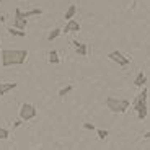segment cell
Listing matches in <instances>:
<instances>
[{
	"mask_svg": "<svg viewBox=\"0 0 150 150\" xmlns=\"http://www.w3.org/2000/svg\"><path fill=\"white\" fill-rule=\"evenodd\" d=\"M16 83L15 82H7V83H0V96H4V95H7L10 90H15L16 88Z\"/></svg>",
	"mask_w": 150,
	"mask_h": 150,
	"instance_id": "obj_8",
	"label": "cell"
},
{
	"mask_svg": "<svg viewBox=\"0 0 150 150\" xmlns=\"http://www.w3.org/2000/svg\"><path fill=\"white\" fill-rule=\"evenodd\" d=\"M49 62H51V64H59L60 62L57 51H51V52H49Z\"/></svg>",
	"mask_w": 150,
	"mask_h": 150,
	"instance_id": "obj_13",
	"label": "cell"
},
{
	"mask_svg": "<svg viewBox=\"0 0 150 150\" xmlns=\"http://www.w3.org/2000/svg\"><path fill=\"white\" fill-rule=\"evenodd\" d=\"M60 34H62V30H59V28H56V30H52L51 33H49L47 39H49V41H54V39H56V38H59Z\"/></svg>",
	"mask_w": 150,
	"mask_h": 150,
	"instance_id": "obj_16",
	"label": "cell"
},
{
	"mask_svg": "<svg viewBox=\"0 0 150 150\" xmlns=\"http://www.w3.org/2000/svg\"><path fill=\"white\" fill-rule=\"evenodd\" d=\"M98 137H100V139L101 140H105L106 137H108V131H105V129H98Z\"/></svg>",
	"mask_w": 150,
	"mask_h": 150,
	"instance_id": "obj_17",
	"label": "cell"
},
{
	"mask_svg": "<svg viewBox=\"0 0 150 150\" xmlns=\"http://www.w3.org/2000/svg\"><path fill=\"white\" fill-rule=\"evenodd\" d=\"M145 82H147V75L144 74V72H139V75H137L135 80H134V85L135 86H142V85H145Z\"/></svg>",
	"mask_w": 150,
	"mask_h": 150,
	"instance_id": "obj_10",
	"label": "cell"
},
{
	"mask_svg": "<svg viewBox=\"0 0 150 150\" xmlns=\"http://www.w3.org/2000/svg\"><path fill=\"white\" fill-rule=\"evenodd\" d=\"M132 106H134V109L137 111V117H139L140 121L145 119L147 114H149V105H147V103H140V101H137V100H135Z\"/></svg>",
	"mask_w": 150,
	"mask_h": 150,
	"instance_id": "obj_5",
	"label": "cell"
},
{
	"mask_svg": "<svg viewBox=\"0 0 150 150\" xmlns=\"http://www.w3.org/2000/svg\"><path fill=\"white\" fill-rule=\"evenodd\" d=\"M4 139H8V131L4 127H0V140H4Z\"/></svg>",
	"mask_w": 150,
	"mask_h": 150,
	"instance_id": "obj_18",
	"label": "cell"
},
{
	"mask_svg": "<svg viewBox=\"0 0 150 150\" xmlns=\"http://www.w3.org/2000/svg\"><path fill=\"white\" fill-rule=\"evenodd\" d=\"M21 124H23V121H21V119H20V121H15V127H20Z\"/></svg>",
	"mask_w": 150,
	"mask_h": 150,
	"instance_id": "obj_20",
	"label": "cell"
},
{
	"mask_svg": "<svg viewBox=\"0 0 150 150\" xmlns=\"http://www.w3.org/2000/svg\"><path fill=\"white\" fill-rule=\"evenodd\" d=\"M75 13H77V5H70V7L67 8V11H65L64 18L67 20V21H69V20H74Z\"/></svg>",
	"mask_w": 150,
	"mask_h": 150,
	"instance_id": "obj_11",
	"label": "cell"
},
{
	"mask_svg": "<svg viewBox=\"0 0 150 150\" xmlns=\"http://www.w3.org/2000/svg\"><path fill=\"white\" fill-rule=\"evenodd\" d=\"M106 108L109 109V111L112 112H126V109L131 106V103H129V100H126V98H106L105 101Z\"/></svg>",
	"mask_w": 150,
	"mask_h": 150,
	"instance_id": "obj_2",
	"label": "cell"
},
{
	"mask_svg": "<svg viewBox=\"0 0 150 150\" xmlns=\"http://www.w3.org/2000/svg\"><path fill=\"white\" fill-rule=\"evenodd\" d=\"M72 90H74V85H65L64 88H60V90H59V96H60V98L67 96V95L70 93Z\"/></svg>",
	"mask_w": 150,
	"mask_h": 150,
	"instance_id": "obj_12",
	"label": "cell"
},
{
	"mask_svg": "<svg viewBox=\"0 0 150 150\" xmlns=\"http://www.w3.org/2000/svg\"><path fill=\"white\" fill-rule=\"evenodd\" d=\"M38 114V109L34 105H31V103H25V105H21V108H20V119L21 121H31L34 119Z\"/></svg>",
	"mask_w": 150,
	"mask_h": 150,
	"instance_id": "obj_3",
	"label": "cell"
},
{
	"mask_svg": "<svg viewBox=\"0 0 150 150\" xmlns=\"http://www.w3.org/2000/svg\"><path fill=\"white\" fill-rule=\"evenodd\" d=\"M79 31H80V25H79V21H75V20H69L62 33L67 34V33H79Z\"/></svg>",
	"mask_w": 150,
	"mask_h": 150,
	"instance_id": "obj_7",
	"label": "cell"
},
{
	"mask_svg": "<svg viewBox=\"0 0 150 150\" xmlns=\"http://www.w3.org/2000/svg\"><path fill=\"white\" fill-rule=\"evenodd\" d=\"M21 15H23V18L26 20V18H30V16H34V15H41V10H39V8H36V10H28V11H25V13L21 11Z\"/></svg>",
	"mask_w": 150,
	"mask_h": 150,
	"instance_id": "obj_14",
	"label": "cell"
},
{
	"mask_svg": "<svg viewBox=\"0 0 150 150\" xmlns=\"http://www.w3.org/2000/svg\"><path fill=\"white\" fill-rule=\"evenodd\" d=\"M72 44L75 46V52L79 54V56H86V52H88L86 44H83V42H80V41H72Z\"/></svg>",
	"mask_w": 150,
	"mask_h": 150,
	"instance_id": "obj_9",
	"label": "cell"
},
{
	"mask_svg": "<svg viewBox=\"0 0 150 150\" xmlns=\"http://www.w3.org/2000/svg\"><path fill=\"white\" fill-rule=\"evenodd\" d=\"M83 129H86V131H95V124H91V122H83Z\"/></svg>",
	"mask_w": 150,
	"mask_h": 150,
	"instance_id": "obj_19",
	"label": "cell"
},
{
	"mask_svg": "<svg viewBox=\"0 0 150 150\" xmlns=\"http://www.w3.org/2000/svg\"><path fill=\"white\" fill-rule=\"evenodd\" d=\"M108 57L112 62H116L117 65H121V67H126V65H129V62H131V59H127L121 51H112V52L108 54Z\"/></svg>",
	"mask_w": 150,
	"mask_h": 150,
	"instance_id": "obj_4",
	"label": "cell"
},
{
	"mask_svg": "<svg viewBox=\"0 0 150 150\" xmlns=\"http://www.w3.org/2000/svg\"><path fill=\"white\" fill-rule=\"evenodd\" d=\"M8 33L11 34V36H21V38H25L26 36V33H25V31L23 30H16V28H8Z\"/></svg>",
	"mask_w": 150,
	"mask_h": 150,
	"instance_id": "obj_15",
	"label": "cell"
},
{
	"mask_svg": "<svg viewBox=\"0 0 150 150\" xmlns=\"http://www.w3.org/2000/svg\"><path fill=\"white\" fill-rule=\"evenodd\" d=\"M2 2H4V0H0V4H2Z\"/></svg>",
	"mask_w": 150,
	"mask_h": 150,
	"instance_id": "obj_21",
	"label": "cell"
},
{
	"mask_svg": "<svg viewBox=\"0 0 150 150\" xmlns=\"http://www.w3.org/2000/svg\"><path fill=\"white\" fill-rule=\"evenodd\" d=\"M26 25H28V21L23 18L21 10L16 8V10H15V18H13V26H11V28H16V30H23V31H25Z\"/></svg>",
	"mask_w": 150,
	"mask_h": 150,
	"instance_id": "obj_6",
	"label": "cell"
},
{
	"mask_svg": "<svg viewBox=\"0 0 150 150\" xmlns=\"http://www.w3.org/2000/svg\"><path fill=\"white\" fill-rule=\"evenodd\" d=\"M28 59L26 49H4L2 51V65L10 67V65H21Z\"/></svg>",
	"mask_w": 150,
	"mask_h": 150,
	"instance_id": "obj_1",
	"label": "cell"
}]
</instances>
